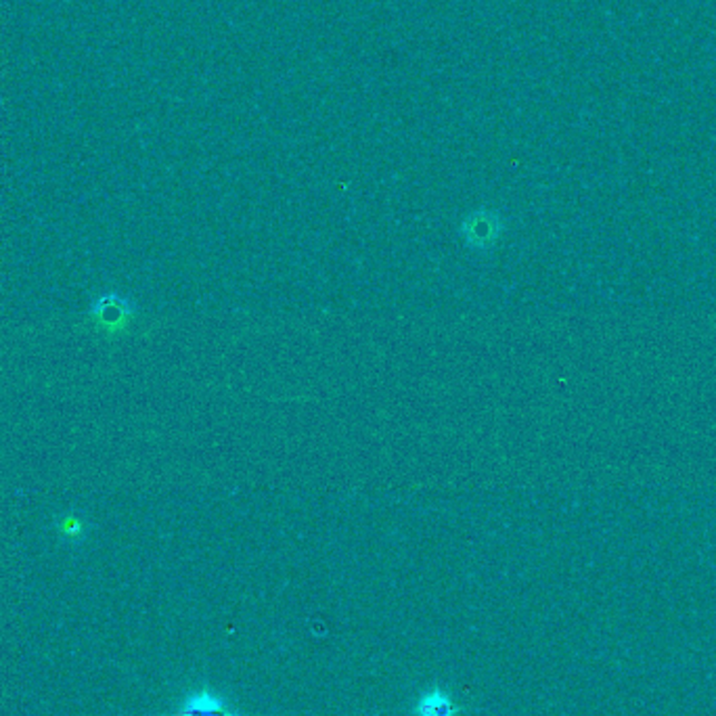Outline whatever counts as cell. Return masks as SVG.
Here are the masks:
<instances>
[{
  "label": "cell",
  "instance_id": "cell-1",
  "mask_svg": "<svg viewBox=\"0 0 716 716\" xmlns=\"http://www.w3.org/2000/svg\"><path fill=\"white\" fill-rule=\"evenodd\" d=\"M506 216L497 208H478L465 214L459 223V237L472 252L484 254L501 242L506 233Z\"/></svg>",
  "mask_w": 716,
  "mask_h": 716
},
{
  "label": "cell",
  "instance_id": "cell-2",
  "mask_svg": "<svg viewBox=\"0 0 716 716\" xmlns=\"http://www.w3.org/2000/svg\"><path fill=\"white\" fill-rule=\"evenodd\" d=\"M92 315L101 330L111 333L122 332L133 321V316L137 315V304L120 294H106L95 302Z\"/></svg>",
  "mask_w": 716,
  "mask_h": 716
},
{
  "label": "cell",
  "instance_id": "cell-3",
  "mask_svg": "<svg viewBox=\"0 0 716 716\" xmlns=\"http://www.w3.org/2000/svg\"><path fill=\"white\" fill-rule=\"evenodd\" d=\"M173 716H244V713L210 689H202L187 696Z\"/></svg>",
  "mask_w": 716,
  "mask_h": 716
},
{
  "label": "cell",
  "instance_id": "cell-4",
  "mask_svg": "<svg viewBox=\"0 0 716 716\" xmlns=\"http://www.w3.org/2000/svg\"><path fill=\"white\" fill-rule=\"evenodd\" d=\"M463 708L454 704L449 692L444 689H432L421 696L420 702L415 704L413 713L415 716H459Z\"/></svg>",
  "mask_w": 716,
  "mask_h": 716
},
{
  "label": "cell",
  "instance_id": "cell-5",
  "mask_svg": "<svg viewBox=\"0 0 716 716\" xmlns=\"http://www.w3.org/2000/svg\"><path fill=\"white\" fill-rule=\"evenodd\" d=\"M61 530L68 539H80L82 537V522L76 516H68L61 524Z\"/></svg>",
  "mask_w": 716,
  "mask_h": 716
}]
</instances>
